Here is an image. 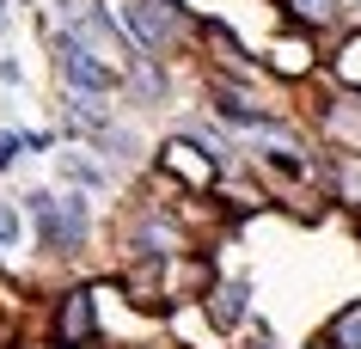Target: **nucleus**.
Listing matches in <instances>:
<instances>
[{"label":"nucleus","instance_id":"nucleus-1","mask_svg":"<svg viewBox=\"0 0 361 349\" xmlns=\"http://www.w3.org/2000/svg\"><path fill=\"white\" fill-rule=\"evenodd\" d=\"M25 209H31V221H37V233H43L49 252H74L80 239H86V227H92V196H86V190H68V196L31 190V196H25Z\"/></svg>","mask_w":361,"mask_h":349},{"label":"nucleus","instance_id":"nucleus-2","mask_svg":"<svg viewBox=\"0 0 361 349\" xmlns=\"http://www.w3.org/2000/svg\"><path fill=\"white\" fill-rule=\"evenodd\" d=\"M56 68H61V80H68V92H111L116 86V68L98 56L80 31H61L56 37Z\"/></svg>","mask_w":361,"mask_h":349},{"label":"nucleus","instance_id":"nucleus-3","mask_svg":"<svg viewBox=\"0 0 361 349\" xmlns=\"http://www.w3.org/2000/svg\"><path fill=\"white\" fill-rule=\"evenodd\" d=\"M116 25H123V37L153 56V49H166L171 31H178V6L171 0H116Z\"/></svg>","mask_w":361,"mask_h":349},{"label":"nucleus","instance_id":"nucleus-4","mask_svg":"<svg viewBox=\"0 0 361 349\" xmlns=\"http://www.w3.org/2000/svg\"><path fill=\"white\" fill-rule=\"evenodd\" d=\"M56 331H61V343H86V337L98 331V312H92V294H86V288H74L68 300H61Z\"/></svg>","mask_w":361,"mask_h":349},{"label":"nucleus","instance_id":"nucleus-5","mask_svg":"<svg viewBox=\"0 0 361 349\" xmlns=\"http://www.w3.org/2000/svg\"><path fill=\"white\" fill-rule=\"evenodd\" d=\"M196 154H202V147H196V141H184V135L166 141V166H171V172L190 178V184H209V166H214V159H196Z\"/></svg>","mask_w":361,"mask_h":349},{"label":"nucleus","instance_id":"nucleus-6","mask_svg":"<svg viewBox=\"0 0 361 349\" xmlns=\"http://www.w3.org/2000/svg\"><path fill=\"white\" fill-rule=\"evenodd\" d=\"M245 294H251L245 282H221V288L209 294V300H214V307H209L214 325H239V319H245Z\"/></svg>","mask_w":361,"mask_h":349},{"label":"nucleus","instance_id":"nucleus-7","mask_svg":"<svg viewBox=\"0 0 361 349\" xmlns=\"http://www.w3.org/2000/svg\"><path fill=\"white\" fill-rule=\"evenodd\" d=\"M61 172L74 178L80 190H104V166H98V159H86L80 147H68V154H61Z\"/></svg>","mask_w":361,"mask_h":349},{"label":"nucleus","instance_id":"nucleus-8","mask_svg":"<svg viewBox=\"0 0 361 349\" xmlns=\"http://www.w3.org/2000/svg\"><path fill=\"white\" fill-rule=\"evenodd\" d=\"M288 6V19H300V25H331L337 19V0H282Z\"/></svg>","mask_w":361,"mask_h":349},{"label":"nucleus","instance_id":"nucleus-9","mask_svg":"<svg viewBox=\"0 0 361 349\" xmlns=\"http://www.w3.org/2000/svg\"><path fill=\"white\" fill-rule=\"evenodd\" d=\"M25 239V214H19V202H0V252H13Z\"/></svg>","mask_w":361,"mask_h":349},{"label":"nucleus","instance_id":"nucleus-10","mask_svg":"<svg viewBox=\"0 0 361 349\" xmlns=\"http://www.w3.org/2000/svg\"><path fill=\"white\" fill-rule=\"evenodd\" d=\"M276 61H282V74H306V43H288V37H282Z\"/></svg>","mask_w":361,"mask_h":349},{"label":"nucleus","instance_id":"nucleus-11","mask_svg":"<svg viewBox=\"0 0 361 349\" xmlns=\"http://www.w3.org/2000/svg\"><path fill=\"white\" fill-rule=\"evenodd\" d=\"M19 147H25V135H0V172H6V166L19 159Z\"/></svg>","mask_w":361,"mask_h":349},{"label":"nucleus","instance_id":"nucleus-12","mask_svg":"<svg viewBox=\"0 0 361 349\" xmlns=\"http://www.w3.org/2000/svg\"><path fill=\"white\" fill-rule=\"evenodd\" d=\"M19 80H25V68H19L13 56H6V61H0V86H19Z\"/></svg>","mask_w":361,"mask_h":349},{"label":"nucleus","instance_id":"nucleus-13","mask_svg":"<svg viewBox=\"0 0 361 349\" xmlns=\"http://www.w3.org/2000/svg\"><path fill=\"white\" fill-rule=\"evenodd\" d=\"M13 31V0H0V37Z\"/></svg>","mask_w":361,"mask_h":349}]
</instances>
